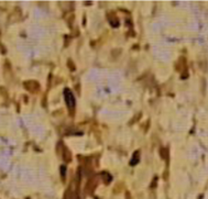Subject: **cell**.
I'll use <instances>...</instances> for the list:
<instances>
[{"label":"cell","mask_w":208,"mask_h":199,"mask_svg":"<svg viewBox=\"0 0 208 199\" xmlns=\"http://www.w3.org/2000/svg\"><path fill=\"white\" fill-rule=\"evenodd\" d=\"M62 156H63V159L66 162V163H69V162L72 161V154H71V151H69L67 147H64Z\"/></svg>","instance_id":"3957f363"},{"label":"cell","mask_w":208,"mask_h":199,"mask_svg":"<svg viewBox=\"0 0 208 199\" xmlns=\"http://www.w3.org/2000/svg\"><path fill=\"white\" fill-rule=\"evenodd\" d=\"M73 65H74V64H73V62H72V61H68V67L71 68V69H72V71H75V67H74V66H73Z\"/></svg>","instance_id":"8992f818"},{"label":"cell","mask_w":208,"mask_h":199,"mask_svg":"<svg viewBox=\"0 0 208 199\" xmlns=\"http://www.w3.org/2000/svg\"><path fill=\"white\" fill-rule=\"evenodd\" d=\"M96 187V181L94 178H91V181H88V183H87L86 185V191L87 193H93L94 191V189H95Z\"/></svg>","instance_id":"277c9868"},{"label":"cell","mask_w":208,"mask_h":199,"mask_svg":"<svg viewBox=\"0 0 208 199\" xmlns=\"http://www.w3.org/2000/svg\"><path fill=\"white\" fill-rule=\"evenodd\" d=\"M23 86L28 91H31V92H37L40 90V84L36 80H27L23 83Z\"/></svg>","instance_id":"6da1fadb"},{"label":"cell","mask_w":208,"mask_h":199,"mask_svg":"<svg viewBox=\"0 0 208 199\" xmlns=\"http://www.w3.org/2000/svg\"><path fill=\"white\" fill-rule=\"evenodd\" d=\"M61 175L63 176V178L65 177V166H62V167H61Z\"/></svg>","instance_id":"52a82bcc"},{"label":"cell","mask_w":208,"mask_h":199,"mask_svg":"<svg viewBox=\"0 0 208 199\" xmlns=\"http://www.w3.org/2000/svg\"><path fill=\"white\" fill-rule=\"evenodd\" d=\"M139 159H140V152H139V151H136V152L133 153V155H132L130 165H136V164H138Z\"/></svg>","instance_id":"5b68a950"},{"label":"cell","mask_w":208,"mask_h":199,"mask_svg":"<svg viewBox=\"0 0 208 199\" xmlns=\"http://www.w3.org/2000/svg\"><path fill=\"white\" fill-rule=\"evenodd\" d=\"M64 97H65V100H66V104L69 109H74L75 107V99H74V96L71 92L69 89H65L64 90Z\"/></svg>","instance_id":"7a4b0ae2"},{"label":"cell","mask_w":208,"mask_h":199,"mask_svg":"<svg viewBox=\"0 0 208 199\" xmlns=\"http://www.w3.org/2000/svg\"><path fill=\"white\" fill-rule=\"evenodd\" d=\"M0 91H1V94L5 96V97H7V92H6V89L4 87H0Z\"/></svg>","instance_id":"ba28073f"}]
</instances>
